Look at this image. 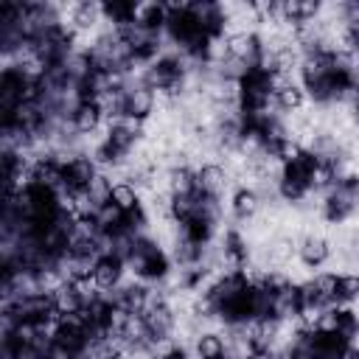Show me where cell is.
I'll return each instance as SVG.
<instances>
[{
  "label": "cell",
  "instance_id": "obj_15",
  "mask_svg": "<svg viewBox=\"0 0 359 359\" xmlns=\"http://www.w3.org/2000/svg\"><path fill=\"white\" fill-rule=\"evenodd\" d=\"M137 8L140 3H132V0H112V3H101V14H104V22L115 31L132 25L137 20Z\"/></svg>",
  "mask_w": 359,
  "mask_h": 359
},
{
  "label": "cell",
  "instance_id": "obj_20",
  "mask_svg": "<svg viewBox=\"0 0 359 359\" xmlns=\"http://www.w3.org/2000/svg\"><path fill=\"white\" fill-rule=\"evenodd\" d=\"M337 300H339V306H348V303H356V300H359V272L339 275Z\"/></svg>",
  "mask_w": 359,
  "mask_h": 359
},
{
  "label": "cell",
  "instance_id": "obj_4",
  "mask_svg": "<svg viewBox=\"0 0 359 359\" xmlns=\"http://www.w3.org/2000/svg\"><path fill=\"white\" fill-rule=\"evenodd\" d=\"M356 210H359V174L348 171L325 188L323 202H320V213L328 224H342Z\"/></svg>",
  "mask_w": 359,
  "mask_h": 359
},
{
  "label": "cell",
  "instance_id": "obj_6",
  "mask_svg": "<svg viewBox=\"0 0 359 359\" xmlns=\"http://www.w3.org/2000/svg\"><path fill=\"white\" fill-rule=\"evenodd\" d=\"M177 323H180L177 309L168 303L165 294H157V292H154L151 306L143 311V325H146V334H149L151 345L157 348V345L168 342V339L174 337V331H177Z\"/></svg>",
  "mask_w": 359,
  "mask_h": 359
},
{
  "label": "cell",
  "instance_id": "obj_21",
  "mask_svg": "<svg viewBox=\"0 0 359 359\" xmlns=\"http://www.w3.org/2000/svg\"><path fill=\"white\" fill-rule=\"evenodd\" d=\"M157 359H191V356H188L185 348H180V345H168V348H163V351L157 353Z\"/></svg>",
  "mask_w": 359,
  "mask_h": 359
},
{
  "label": "cell",
  "instance_id": "obj_24",
  "mask_svg": "<svg viewBox=\"0 0 359 359\" xmlns=\"http://www.w3.org/2000/svg\"><path fill=\"white\" fill-rule=\"evenodd\" d=\"M345 359H359V345H351L348 353H345Z\"/></svg>",
  "mask_w": 359,
  "mask_h": 359
},
{
  "label": "cell",
  "instance_id": "obj_12",
  "mask_svg": "<svg viewBox=\"0 0 359 359\" xmlns=\"http://www.w3.org/2000/svg\"><path fill=\"white\" fill-rule=\"evenodd\" d=\"M67 25L73 28V34H90L104 22L101 14V3H73L67 11Z\"/></svg>",
  "mask_w": 359,
  "mask_h": 359
},
{
  "label": "cell",
  "instance_id": "obj_11",
  "mask_svg": "<svg viewBox=\"0 0 359 359\" xmlns=\"http://www.w3.org/2000/svg\"><path fill=\"white\" fill-rule=\"evenodd\" d=\"M320 328H328V331L339 334L342 339L353 342V337H359V311H353L348 306H337V309L325 311V317L320 320Z\"/></svg>",
  "mask_w": 359,
  "mask_h": 359
},
{
  "label": "cell",
  "instance_id": "obj_17",
  "mask_svg": "<svg viewBox=\"0 0 359 359\" xmlns=\"http://www.w3.org/2000/svg\"><path fill=\"white\" fill-rule=\"evenodd\" d=\"M165 191L168 196H185L196 191V171L185 163H177L165 171Z\"/></svg>",
  "mask_w": 359,
  "mask_h": 359
},
{
  "label": "cell",
  "instance_id": "obj_14",
  "mask_svg": "<svg viewBox=\"0 0 359 359\" xmlns=\"http://www.w3.org/2000/svg\"><path fill=\"white\" fill-rule=\"evenodd\" d=\"M196 359H230V345L219 331H199L194 339Z\"/></svg>",
  "mask_w": 359,
  "mask_h": 359
},
{
  "label": "cell",
  "instance_id": "obj_10",
  "mask_svg": "<svg viewBox=\"0 0 359 359\" xmlns=\"http://www.w3.org/2000/svg\"><path fill=\"white\" fill-rule=\"evenodd\" d=\"M104 118H107V115H104V107H101L95 98H87V101H79V104H76V109H73V115H70V126H73L76 135L87 137V135H95V132L101 129Z\"/></svg>",
  "mask_w": 359,
  "mask_h": 359
},
{
  "label": "cell",
  "instance_id": "obj_8",
  "mask_svg": "<svg viewBox=\"0 0 359 359\" xmlns=\"http://www.w3.org/2000/svg\"><path fill=\"white\" fill-rule=\"evenodd\" d=\"M227 188H230V174L222 163H205V165L196 168V191L202 196H210V199L222 202Z\"/></svg>",
  "mask_w": 359,
  "mask_h": 359
},
{
  "label": "cell",
  "instance_id": "obj_13",
  "mask_svg": "<svg viewBox=\"0 0 359 359\" xmlns=\"http://www.w3.org/2000/svg\"><path fill=\"white\" fill-rule=\"evenodd\" d=\"M303 104H306V90L297 81H278L272 95V109L292 115V112H300Z\"/></svg>",
  "mask_w": 359,
  "mask_h": 359
},
{
  "label": "cell",
  "instance_id": "obj_3",
  "mask_svg": "<svg viewBox=\"0 0 359 359\" xmlns=\"http://www.w3.org/2000/svg\"><path fill=\"white\" fill-rule=\"evenodd\" d=\"M314 174H317V160L311 151H300L297 157L286 160L280 165L278 177V196L289 205H300L314 194Z\"/></svg>",
  "mask_w": 359,
  "mask_h": 359
},
{
  "label": "cell",
  "instance_id": "obj_7",
  "mask_svg": "<svg viewBox=\"0 0 359 359\" xmlns=\"http://www.w3.org/2000/svg\"><path fill=\"white\" fill-rule=\"evenodd\" d=\"M123 275H126V261L115 252H104L93 266V286L98 292H115L123 283Z\"/></svg>",
  "mask_w": 359,
  "mask_h": 359
},
{
  "label": "cell",
  "instance_id": "obj_19",
  "mask_svg": "<svg viewBox=\"0 0 359 359\" xmlns=\"http://www.w3.org/2000/svg\"><path fill=\"white\" fill-rule=\"evenodd\" d=\"M311 283H314V292H317V297L323 300L325 309H337V306H339V300H337L339 275H337V272H320V275L311 278Z\"/></svg>",
  "mask_w": 359,
  "mask_h": 359
},
{
  "label": "cell",
  "instance_id": "obj_16",
  "mask_svg": "<svg viewBox=\"0 0 359 359\" xmlns=\"http://www.w3.org/2000/svg\"><path fill=\"white\" fill-rule=\"evenodd\" d=\"M261 196H258V191L252 188V185H241V188H236L233 191V196H230V210H233V216L236 219H241V222H250V219H255V213L261 210Z\"/></svg>",
  "mask_w": 359,
  "mask_h": 359
},
{
  "label": "cell",
  "instance_id": "obj_1",
  "mask_svg": "<svg viewBox=\"0 0 359 359\" xmlns=\"http://www.w3.org/2000/svg\"><path fill=\"white\" fill-rule=\"evenodd\" d=\"M126 269L135 275V280L143 283H163L171 275V258L165 255L163 244L154 241L151 236H135L126 252Z\"/></svg>",
  "mask_w": 359,
  "mask_h": 359
},
{
  "label": "cell",
  "instance_id": "obj_18",
  "mask_svg": "<svg viewBox=\"0 0 359 359\" xmlns=\"http://www.w3.org/2000/svg\"><path fill=\"white\" fill-rule=\"evenodd\" d=\"M109 202H112L118 210H123V213H132V210L143 208L137 185H132V182H126V180H115V185H112V199H109Z\"/></svg>",
  "mask_w": 359,
  "mask_h": 359
},
{
  "label": "cell",
  "instance_id": "obj_22",
  "mask_svg": "<svg viewBox=\"0 0 359 359\" xmlns=\"http://www.w3.org/2000/svg\"><path fill=\"white\" fill-rule=\"evenodd\" d=\"M244 359H280V356H278V351H272V348H252Z\"/></svg>",
  "mask_w": 359,
  "mask_h": 359
},
{
  "label": "cell",
  "instance_id": "obj_23",
  "mask_svg": "<svg viewBox=\"0 0 359 359\" xmlns=\"http://www.w3.org/2000/svg\"><path fill=\"white\" fill-rule=\"evenodd\" d=\"M351 109H353V121H356V126H359V90H356V95H353V101H351Z\"/></svg>",
  "mask_w": 359,
  "mask_h": 359
},
{
  "label": "cell",
  "instance_id": "obj_5",
  "mask_svg": "<svg viewBox=\"0 0 359 359\" xmlns=\"http://www.w3.org/2000/svg\"><path fill=\"white\" fill-rule=\"evenodd\" d=\"M121 112H123V121H135V123L151 121L154 112H157V93L140 76L137 79H123Z\"/></svg>",
  "mask_w": 359,
  "mask_h": 359
},
{
  "label": "cell",
  "instance_id": "obj_9",
  "mask_svg": "<svg viewBox=\"0 0 359 359\" xmlns=\"http://www.w3.org/2000/svg\"><path fill=\"white\" fill-rule=\"evenodd\" d=\"M331 241L320 233H306L300 241H297V261L309 269H320L323 264H328L331 258Z\"/></svg>",
  "mask_w": 359,
  "mask_h": 359
},
{
  "label": "cell",
  "instance_id": "obj_2",
  "mask_svg": "<svg viewBox=\"0 0 359 359\" xmlns=\"http://www.w3.org/2000/svg\"><path fill=\"white\" fill-rule=\"evenodd\" d=\"M188 76H191V67L185 65V56L182 53H160L140 73V79L157 95H168V98H180L185 93Z\"/></svg>",
  "mask_w": 359,
  "mask_h": 359
}]
</instances>
